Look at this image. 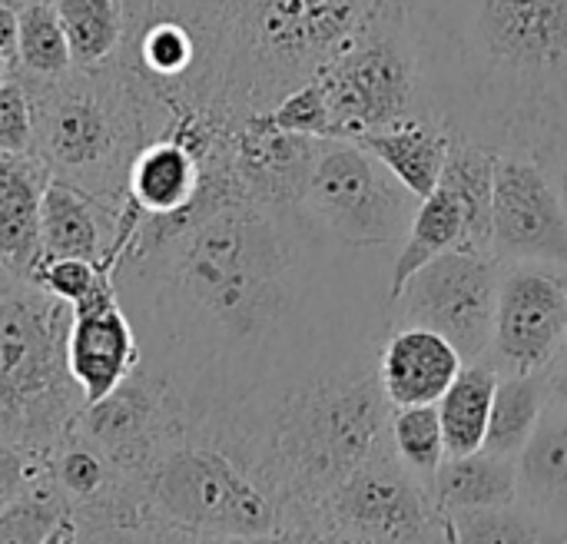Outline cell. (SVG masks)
Instances as JSON below:
<instances>
[{
  "mask_svg": "<svg viewBox=\"0 0 567 544\" xmlns=\"http://www.w3.org/2000/svg\"><path fill=\"white\" fill-rule=\"evenodd\" d=\"M73 66L96 70L116 60L126 40V7L123 0H53Z\"/></svg>",
  "mask_w": 567,
  "mask_h": 544,
  "instance_id": "obj_28",
  "label": "cell"
},
{
  "mask_svg": "<svg viewBox=\"0 0 567 544\" xmlns=\"http://www.w3.org/2000/svg\"><path fill=\"white\" fill-rule=\"evenodd\" d=\"M269 116H272L276 126H282L289 133H306V136L332 140V116H329V103H326V90H322L319 76H312L309 83H302L292 93H286L269 110Z\"/></svg>",
  "mask_w": 567,
  "mask_h": 544,
  "instance_id": "obj_33",
  "label": "cell"
},
{
  "mask_svg": "<svg viewBox=\"0 0 567 544\" xmlns=\"http://www.w3.org/2000/svg\"><path fill=\"white\" fill-rule=\"evenodd\" d=\"M3 276H13V273H7V269H3V266H0V279H3Z\"/></svg>",
  "mask_w": 567,
  "mask_h": 544,
  "instance_id": "obj_41",
  "label": "cell"
},
{
  "mask_svg": "<svg viewBox=\"0 0 567 544\" xmlns=\"http://www.w3.org/2000/svg\"><path fill=\"white\" fill-rule=\"evenodd\" d=\"M342 249L302 206L246 199L229 153L206 163L189 213L123 206L116 299L179 425L385 336L346 329Z\"/></svg>",
  "mask_w": 567,
  "mask_h": 544,
  "instance_id": "obj_1",
  "label": "cell"
},
{
  "mask_svg": "<svg viewBox=\"0 0 567 544\" xmlns=\"http://www.w3.org/2000/svg\"><path fill=\"white\" fill-rule=\"evenodd\" d=\"M429 489L442 515L512 505L518 502V459H505L488 449L449 455L429 479Z\"/></svg>",
  "mask_w": 567,
  "mask_h": 544,
  "instance_id": "obj_21",
  "label": "cell"
},
{
  "mask_svg": "<svg viewBox=\"0 0 567 544\" xmlns=\"http://www.w3.org/2000/svg\"><path fill=\"white\" fill-rule=\"evenodd\" d=\"M565 289H567V276H565Z\"/></svg>",
  "mask_w": 567,
  "mask_h": 544,
  "instance_id": "obj_42",
  "label": "cell"
},
{
  "mask_svg": "<svg viewBox=\"0 0 567 544\" xmlns=\"http://www.w3.org/2000/svg\"><path fill=\"white\" fill-rule=\"evenodd\" d=\"M163 382L143 366L130 372L110 396L83 406L76 429L123 472L140 475L150 469L163 439L176 429Z\"/></svg>",
  "mask_w": 567,
  "mask_h": 544,
  "instance_id": "obj_14",
  "label": "cell"
},
{
  "mask_svg": "<svg viewBox=\"0 0 567 544\" xmlns=\"http://www.w3.org/2000/svg\"><path fill=\"white\" fill-rule=\"evenodd\" d=\"M548 170L555 173V183H558V189H561V199H565V209H567V153L561 156V160H555Z\"/></svg>",
  "mask_w": 567,
  "mask_h": 544,
  "instance_id": "obj_38",
  "label": "cell"
},
{
  "mask_svg": "<svg viewBox=\"0 0 567 544\" xmlns=\"http://www.w3.org/2000/svg\"><path fill=\"white\" fill-rule=\"evenodd\" d=\"M120 216L123 209L100 203L76 183L50 176L40 199L43 256H80L113 273L120 253Z\"/></svg>",
  "mask_w": 567,
  "mask_h": 544,
  "instance_id": "obj_17",
  "label": "cell"
},
{
  "mask_svg": "<svg viewBox=\"0 0 567 544\" xmlns=\"http://www.w3.org/2000/svg\"><path fill=\"white\" fill-rule=\"evenodd\" d=\"M449 249H468V226H465L462 203L445 186H435V193L419 203V213L405 239L395 246L392 276H389V302L399 296V289L409 283L412 273H419L429 259Z\"/></svg>",
  "mask_w": 567,
  "mask_h": 544,
  "instance_id": "obj_23",
  "label": "cell"
},
{
  "mask_svg": "<svg viewBox=\"0 0 567 544\" xmlns=\"http://www.w3.org/2000/svg\"><path fill=\"white\" fill-rule=\"evenodd\" d=\"M140 339L116 299L113 276L100 283L86 299L70 306L66 369L80 389L83 406L110 396L130 372L140 369Z\"/></svg>",
  "mask_w": 567,
  "mask_h": 544,
  "instance_id": "obj_15",
  "label": "cell"
},
{
  "mask_svg": "<svg viewBox=\"0 0 567 544\" xmlns=\"http://www.w3.org/2000/svg\"><path fill=\"white\" fill-rule=\"evenodd\" d=\"M419 203L422 199L355 140H322L302 196V209L349 249L399 246Z\"/></svg>",
  "mask_w": 567,
  "mask_h": 544,
  "instance_id": "obj_9",
  "label": "cell"
},
{
  "mask_svg": "<svg viewBox=\"0 0 567 544\" xmlns=\"http://www.w3.org/2000/svg\"><path fill=\"white\" fill-rule=\"evenodd\" d=\"M518 502L567 542V409L551 399L518 455Z\"/></svg>",
  "mask_w": 567,
  "mask_h": 544,
  "instance_id": "obj_20",
  "label": "cell"
},
{
  "mask_svg": "<svg viewBox=\"0 0 567 544\" xmlns=\"http://www.w3.org/2000/svg\"><path fill=\"white\" fill-rule=\"evenodd\" d=\"M153 542H282V509L206 425H176L143 472Z\"/></svg>",
  "mask_w": 567,
  "mask_h": 544,
  "instance_id": "obj_6",
  "label": "cell"
},
{
  "mask_svg": "<svg viewBox=\"0 0 567 544\" xmlns=\"http://www.w3.org/2000/svg\"><path fill=\"white\" fill-rule=\"evenodd\" d=\"M113 273L90 263V259H80V256H53V259H40L30 283H37L40 289H47L50 296L63 299V302H80L86 299L100 283H106Z\"/></svg>",
  "mask_w": 567,
  "mask_h": 544,
  "instance_id": "obj_32",
  "label": "cell"
},
{
  "mask_svg": "<svg viewBox=\"0 0 567 544\" xmlns=\"http://www.w3.org/2000/svg\"><path fill=\"white\" fill-rule=\"evenodd\" d=\"M567 269L512 263L502 273L488 362L498 376L545 372L567 349Z\"/></svg>",
  "mask_w": 567,
  "mask_h": 544,
  "instance_id": "obj_12",
  "label": "cell"
},
{
  "mask_svg": "<svg viewBox=\"0 0 567 544\" xmlns=\"http://www.w3.org/2000/svg\"><path fill=\"white\" fill-rule=\"evenodd\" d=\"M23 83L33 96V153L50 176L123 209L133 160L173 126L179 110L120 57L96 70L73 66L56 80L23 76Z\"/></svg>",
  "mask_w": 567,
  "mask_h": 544,
  "instance_id": "obj_5",
  "label": "cell"
},
{
  "mask_svg": "<svg viewBox=\"0 0 567 544\" xmlns=\"http://www.w3.org/2000/svg\"><path fill=\"white\" fill-rule=\"evenodd\" d=\"M385 0H123L126 20L169 17L196 43L179 110L239 123L309 83Z\"/></svg>",
  "mask_w": 567,
  "mask_h": 544,
  "instance_id": "obj_4",
  "label": "cell"
},
{
  "mask_svg": "<svg viewBox=\"0 0 567 544\" xmlns=\"http://www.w3.org/2000/svg\"><path fill=\"white\" fill-rule=\"evenodd\" d=\"M7 3H13V7H20V3H27V0H7Z\"/></svg>",
  "mask_w": 567,
  "mask_h": 544,
  "instance_id": "obj_40",
  "label": "cell"
},
{
  "mask_svg": "<svg viewBox=\"0 0 567 544\" xmlns=\"http://www.w3.org/2000/svg\"><path fill=\"white\" fill-rule=\"evenodd\" d=\"M70 302L30 279H0V442L53 449L83 399L66 369Z\"/></svg>",
  "mask_w": 567,
  "mask_h": 544,
  "instance_id": "obj_7",
  "label": "cell"
},
{
  "mask_svg": "<svg viewBox=\"0 0 567 544\" xmlns=\"http://www.w3.org/2000/svg\"><path fill=\"white\" fill-rule=\"evenodd\" d=\"M452 528V542H558L555 532L538 522L522 502L498 509H475L445 515Z\"/></svg>",
  "mask_w": 567,
  "mask_h": 544,
  "instance_id": "obj_31",
  "label": "cell"
},
{
  "mask_svg": "<svg viewBox=\"0 0 567 544\" xmlns=\"http://www.w3.org/2000/svg\"><path fill=\"white\" fill-rule=\"evenodd\" d=\"M545 376H548V396H551V402H558V406L567 409V349L545 369Z\"/></svg>",
  "mask_w": 567,
  "mask_h": 544,
  "instance_id": "obj_37",
  "label": "cell"
},
{
  "mask_svg": "<svg viewBox=\"0 0 567 544\" xmlns=\"http://www.w3.org/2000/svg\"><path fill=\"white\" fill-rule=\"evenodd\" d=\"M50 170L37 153H0V266L30 279L43 259L40 246V199Z\"/></svg>",
  "mask_w": 567,
  "mask_h": 544,
  "instance_id": "obj_19",
  "label": "cell"
},
{
  "mask_svg": "<svg viewBox=\"0 0 567 544\" xmlns=\"http://www.w3.org/2000/svg\"><path fill=\"white\" fill-rule=\"evenodd\" d=\"M332 140H359L429 116L405 0H385L369 23L322 66Z\"/></svg>",
  "mask_w": 567,
  "mask_h": 544,
  "instance_id": "obj_8",
  "label": "cell"
},
{
  "mask_svg": "<svg viewBox=\"0 0 567 544\" xmlns=\"http://www.w3.org/2000/svg\"><path fill=\"white\" fill-rule=\"evenodd\" d=\"M10 76H13V60L0 53V83H7Z\"/></svg>",
  "mask_w": 567,
  "mask_h": 544,
  "instance_id": "obj_39",
  "label": "cell"
},
{
  "mask_svg": "<svg viewBox=\"0 0 567 544\" xmlns=\"http://www.w3.org/2000/svg\"><path fill=\"white\" fill-rule=\"evenodd\" d=\"M495 150L465 140V136H452L449 156H445V170L439 186H445L465 213V226H468V249H482L492 253V199H495Z\"/></svg>",
  "mask_w": 567,
  "mask_h": 544,
  "instance_id": "obj_24",
  "label": "cell"
},
{
  "mask_svg": "<svg viewBox=\"0 0 567 544\" xmlns=\"http://www.w3.org/2000/svg\"><path fill=\"white\" fill-rule=\"evenodd\" d=\"M492 256L567 269V209L555 173L525 153L495 156Z\"/></svg>",
  "mask_w": 567,
  "mask_h": 544,
  "instance_id": "obj_13",
  "label": "cell"
},
{
  "mask_svg": "<svg viewBox=\"0 0 567 544\" xmlns=\"http://www.w3.org/2000/svg\"><path fill=\"white\" fill-rule=\"evenodd\" d=\"M80 542L66 499L53 485L50 465L0 512V544Z\"/></svg>",
  "mask_w": 567,
  "mask_h": 544,
  "instance_id": "obj_27",
  "label": "cell"
},
{
  "mask_svg": "<svg viewBox=\"0 0 567 544\" xmlns=\"http://www.w3.org/2000/svg\"><path fill=\"white\" fill-rule=\"evenodd\" d=\"M319 542H452V528L429 482L399 459L389 439L326 499Z\"/></svg>",
  "mask_w": 567,
  "mask_h": 544,
  "instance_id": "obj_10",
  "label": "cell"
},
{
  "mask_svg": "<svg viewBox=\"0 0 567 544\" xmlns=\"http://www.w3.org/2000/svg\"><path fill=\"white\" fill-rule=\"evenodd\" d=\"M498 379L502 376L488 359L465 362L462 372L455 376V382L439 399V415H442L449 455H468V452H478L485 445Z\"/></svg>",
  "mask_w": 567,
  "mask_h": 544,
  "instance_id": "obj_25",
  "label": "cell"
},
{
  "mask_svg": "<svg viewBox=\"0 0 567 544\" xmlns=\"http://www.w3.org/2000/svg\"><path fill=\"white\" fill-rule=\"evenodd\" d=\"M322 140L289 133L272 123L269 110L233 126V173L256 203L302 206Z\"/></svg>",
  "mask_w": 567,
  "mask_h": 544,
  "instance_id": "obj_16",
  "label": "cell"
},
{
  "mask_svg": "<svg viewBox=\"0 0 567 544\" xmlns=\"http://www.w3.org/2000/svg\"><path fill=\"white\" fill-rule=\"evenodd\" d=\"M382 339L326 359L236 409L189 422L213 429L249 462L282 509V542H319L326 499L389 442L395 406L379 379Z\"/></svg>",
  "mask_w": 567,
  "mask_h": 544,
  "instance_id": "obj_3",
  "label": "cell"
},
{
  "mask_svg": "<svg viewBox=\"0 0 567 544\" xmlns=\"http://www.w3.org/2000/svg\"><path fill=\"white\" fill-rule=\"evenodd\" d=\"M73 70L70 43L53 0L20 3V40L13 73L27 80H56Z\"/></svg>",
  "mask_w": 567,
  "mask_h": 544,
  "instance_id": "obj_29",
  "label": "cell"
},
{
  "mask_svg": "<svg viewBox=\"0 0 567 544\" xmlns=\"http://www.w3.org/2000/svg\"><path fill=\"white\" fill-rule=\"evenodd\" d=\"M33 96L23 76L0 83V153H33Z\"/></svg>",
  "mask_w": 567,
  "mask_h": 544,
  "instance_id": "obj_34",
  "label": "cell"
},
{
  "mask_svg": "<svg viewBox=\"0 0 567 544\" xmlns=\"http://www.w3.org/2000/svg\"><path fill=\"white\" fill-rule=\"evenodd\" d=\"M389 439L392 449L399 452V459L419 472L425 482L439 472V465L449 459L445 449V432H442V415H439V402L429 406H405L392 412L389 422Z\"/></svg>",
  "mask_w": 567,
  "mask_h": 544,
  "instance_id": "obj_30",
  "label": "cell"
},
{
  "mask_svg": "<svg viewBox=\"0 0 567 544\" xmlns=\"http://www.w3.org/2000/svg\"><path fill=\"white\" fill-rule=\"evenodd\" d=\"M50 465V449L0 442V512Z\"/></svg>",
  "mask_w": 567,
  "mask_h": 544,
  "instance_id": "obj_35",
  "label": "cell"
},
{
  "mask_svg": "<svg viewBox=\"0 0 567 544\" xmlns=\"http://www.w3.org/2000/svg\"><path fill=\"white\" fill-rule=\"evenodd\" d=\"M548 376L545 372H525V376H502L488 415V435L485 445L495 455L518 459L528 439L535 435L542 412L548 406Z\"/></svg>",
  "mask_w": 567,
  "mask_h": 544,
  "instance_id": "obj_26",
  "label": "cell"
},
{
  "mask_svg": "<svg viewBox=\"0 0 567 544\" xmlns=\"http://www.w3.org/2000/svg\"><path fill=\"white\" fill-rule=\"evenodd\" d=\"M462 366L458 349L425 326H389L379 346V379L395 409L439 402Z\"/></svg>",
  "mask_w": 567,
  "mask_h": 544,
  "instance_id": "obj_18",
  "label": "cell"
},
{
  "mask_svg": "<svg viewBox=\"0 0 567 544\" xmlns=\"http://www.w3.org/2000/svg\"><path fill=\"white\" fill-rule=\"evenodd\" d=\"M17 40H20V7L0 0V53L17 66Z\"/></svg>",
  "mask_w": 567,
  "mask_h": 544,
  "instance_id": "obj_36",
  "label": "cell"
},
{
  "mask_svg": "<svg viewBox=\"0 0 567 544\" xmlns=\"http://www.w3.org/2000/svg\"><path fill=\"white\" fill-rule=\"evenodd\" d=\"M505 263L482 249H449L429 259L389 302V326H425L445 336L465 362L492 349Z\"/></svg>",
  "mask_w": 567,
  "mask_h": 544,
  "instance_id": "obj_11",
  "label": "cell"
},
{
  "mask_svg": "<svg viewBox=\"0 0 567 544\" xmlns=\"http://www.w3.org/2000/svg\"><path fill=\"white\" fill-rule=\"evenodd\" d=\"M429 116L551 166L567 153V0H405Z\"/></svg>",
  "mask_w": 567,
  "mask_h": 544,
  "instance_id": "obj_2",
  "label": "cell"
},
{
  "mask_svg": "<svg viewBox=\"0 0 567 544\" xmlns=\"http://www.w3.org/2000/svg\"><path fill=\"white\" fill-rule=\"evenodd\" d=\"M355 143H362L372 156H379L419 199L432 196L442 170H445V156L452 146V133L432 120V116H419L389 130H375L359 136Z\"/></svg>",
  "mask_w": 567,
  "mask_h": 544,
  "instance_id": "obj_22",
  "label": "cell"
}]
</instances>
